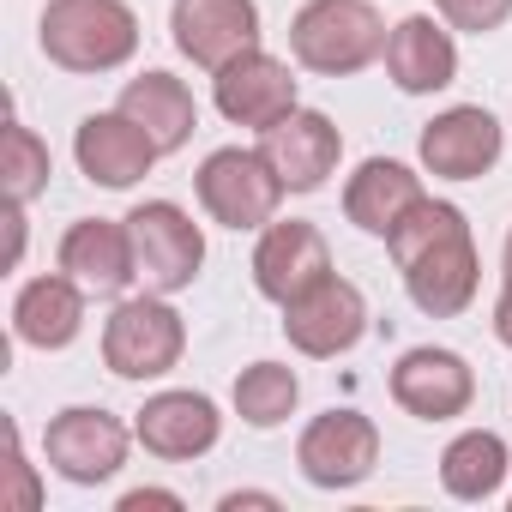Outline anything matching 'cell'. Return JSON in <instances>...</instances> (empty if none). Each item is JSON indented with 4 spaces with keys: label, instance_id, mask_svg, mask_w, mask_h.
Wrapping results in <instances>:
<instances>
[{
    "label": "cell",
    "instance_id": "14",
    "mask_svg": "<svg viewBox=\"0 0 512 512\" xmlns=\"http://www.w3.org/2000/svg\"><path fill=\"white\" fill-rule=\"evenodd\" d=\"M169 31H175V49L193 67L217 73L241 49H260V7H253V0H175Z\"/></svg>",
    "mask_w": 512,
    "mask_h": 512
},
{
    "label": "cell",
    "instance_id": "4",
    "mask_svg": "<svg viewBox=\"0 0 512 512\" xmlns=\"http://www.w3.org/2000/svg\"><path fill=\"white\" fill-rule=\"evenodd\" d=\"M181 356H187V320L157 290L115 302V314L103 320V368L115 380H163L181 368Z\"/></svg>",
    "mask_w": 512,
    "mask_h": 512
},
{
    "label": "cell",
    "instance_id": "10",
    "mask_svg": "<svg viewBox=\"0 0 512 512\" xmlns=\"http://www.w3.org/2000/svg\"><path fill=\"white\" fill-rule=\"evenodd\" d=\"M296 464H302V476L314 488H356V482H368L374 464H380V428H374V416H362V410H326V416H314L302 428V440H296Z\"/></svg>",
    "mask_w": 512,
    "mask_h": 512
},
{
    "label": "cell",
    "instance_id": "23",
    "mask_svg": "<svg viewBox=\"0 0 512 512\" xmlns=\"http://www.w3.org/2000/svg\"><path fill=\"white\" fill-rule=\"evenodd\" d=\"M506 470H512V452H506V440L494 428H464L440 452V488L452 500H470V506L494 500L500 482H506Z\"/></svg>",
    "mask_w": 512,
    "mask_h": 512
},
{
    "label": "cell",
    "instance_id": "11",
    "mask_svg": "<svg viewBox=\"0 0 512 512\" xmlns=\"http://www.w3.org/2000/svg\"><path fill=\"white\" fill-rule=\"evenodd\" d=\"M416 151H422V169L440 175V181H482V175L500 163L506 133H500L494 109H482V103H452V109H440V115L422 127Z\"/></svg>",
    "mask_w": 512,
    "mask_h": 512
},
{
    "label": "cell",
    "instance_id": "8",
    "mask_svg": "<svg viewBox=\"0 0 512 512\" xmlns=\"http://www.w3.org/2000/svg\"><path fill=\"white\" fill-rule=\"evenodd\" d=\"M211 103H217V115L229 127H253V133H266L290 109H302L290 61H278L266 49H241L229 67H217L211 73Z\"/></svg>",
    "mask_w": 512,
    "mask_h": 512
},
{
    "label": "cell",
    "instance_id": "7",
    "mask_svg": "<svg viewBox=\"0 0 512 512\" xmlns=\"http://www.w3.org/2000/svg\"><path fill=\"white\" fill-rule=\"evenodd\" d=\"M139 434L115 416V410H103V404H73V410H61L49 428H43V458H49V470L61 476V482H73V488H97V482H109L121 464H127V446H133Z\"/></svg>",
    "mask_w": 512,
    "mask_h": 512
},
{
    "label": "cell",
    "instance_id": "18",
    "mask_svg": "<svg viewBox=\"0 0 512 512\" xmlns=\"http://www.w3.org/2000/svg\"><path fill=\"white\" fill-rule=\"evenodd\" d=\"M55 266L85 290V296H121L139 266H133V235H127V217H79L67 235H61V253Z\"/></svg>",
    "mask_w": 512,
    "mask_h": 512
},
{
    "label": "cell",
    "instance_id": "25",
    "mask_svg": "<svg viewBox=\"0 0 512 512\" xmlns=\"http://www.w3.org/2000/svg\"><path fill=\"white\" fill-rule=\"evenodd\" d=\"M49 145L13 115L7 121V163H0V175H7V205H31L43 187H49Z\"/></svg>",
    "mask_w": 512,
    "mask_h": 512
},
{
    "label": "cell",
    "instance_id": "9",
    "mask_svg": "<svg viewBox=\"0 0 512 512\" xmlns=\"http://www.w3.org/2000/svg\"><path fill=\"white\" fill-rule=\"evenodd\" d=\"M362 332H368V296L338 272H326L314 290L284 302V338H290V350H302L314 362H332V356L356 350Z\"/></svg>",
    "mask_w": 512,
    "mask_h": 512
},
{
    "label": "cell",
    "instance_id": "31",
    "mask_svg": "<svg viewBox=\"0 0 512 512\" xmlns=\"http://www.w3.org/2000/svg\"><path fill=\"white\" fill-rule=\"evenodd\" d=\"M500 266H506V278H512V235H506V253H500Z\"/></svg>",
    "mask_w": 512,
    "mask_h": 512
},
{
    "label": "cell",
    "instance_id": "1",
    "mask_svg": "<svg viewBox=\"0 0 512 512\" xmlns=\"http://www.w3.org/2000/svg\"><path fill=\"white\" fill-rule=\"evenodd\" d=\"M392 260L404 272V290L410 302L428 314V320H458L470 302H476V284H482V260H476V235H470V217L452 205V199H422L392 235Z\"/></svg>",
    "mask_w": 512,
    "mask_h": 512
},
{
    "label": "cell",
    "instance_id": "15",
    "mask_svg": "<svg viewBox=\"0 0 512 512\" xmlns=\"http://www.w3.org/2000/svg\"><path fill=\"white\" fill-rule=\"evenodd\" d=\"M73 157H79V175H85V181L121 193V187L145 181L151 163H157L163 151H157V139H151L133 115L103 109V115H85V121H79V133H73Z\"/></svg>",
    "mask_w": 512,
    "mask_h": 512
},
{
    "label": "cell",
    "instance_id": "24",
    "mask_svg": "<svg viewBox=\"0 0 512 512\" xmlns=\"http://www.w3.org/2000/svg\"><path fill=\"white\" fill-rule=\"evenodd\" d=\"M296 404H302V380L284 362H253L235 374V416L247 428H278L296 416Z\"/></svg>",
    "mask_w": 512,
    "mask_h": 512
},
{
    "label": "cell",
    "instance_id": "2",
    "mask_svg": "<svg viewBox=\"0 0 512 512\" xmlns=\"http://www.w3.org/2000/svg\"><path fill=\"white\" fill-rule=\"evenodd\" d=\"M37 43L61 73H115L139 55V13L127 0H49Z\"/></svg>",
    "mask_w": 512,
    "mask_h": 512
},
{
    "label": "cell",
    "instance_id": "28",
    "mask_svg": "<svg viewBox=\"0 0 512 512\" xmlns=\"http://www.w3.org/2000/svg\"><path fill=\"white\" fill-rule=\"evenodd\" d=\"M115 506H121V512H145V506H169V512H181L187 500H181L175 488H127Z\"/></svg>",
    "mask_w": 512,
    "mask_h": 512
},
{
    "label": "cell",
    "instance_id": "20",
    "mask_svg": "<svg viewBox=\"0 0 512 512\" xmlns=\"http://www.w3.org/2000/svg\"><path fill=\"white\" fill-rule=\"evenodd\" d=\"M428 193H422V175L410 169V163H398V157H368V163H356V175L344 181V217L362 229V235H392L416 205H422Z\"/></svg>",
    "mask_w": 512,
    "mask_h": 512
},
{
    "label": "cell",
    "instance_id": "26",
    "mask_svg": "<svg viewBox=\"0 0 512 512\" xmlns=\"http://www.w3.org/2000/svg\"><path fill=\"white\" fill-rule=\"evenodd\" d=\"M0 506H19V512H37V506H43V488H37V464L25 458L19 422H7V488H0Z\"/></svg>",
    "mask_w": 512,
    "mask_h": 512
},
{
    "label": "cell",
    "instance_id": "17",
    "mask_svg": "<svg viewBox=\"0 0 512 512\" xmlns=\"http://www.w3.org/2000/svg\"><path fill=\"white\" fill-rule=\"evenodd\" d=\"M133 434L151 458L163 464H193L223 440V416L205 392H157L145 398V410L133 416Z\"/></svg>",
    "mask_w": 512,
    "mask_h": 512
},
{
    "label": "cell",
    "instance_id": "6",
    "mask_svg": "<svg viewBox=\"0 0 512 512\" xmlns=\"http://www.w3.org/2000/svg\"><path fill=\"white\" fill-rule=\"evenodd\" d=\"M127 235H133V266L139 284L157 296H175L199 278L205 266V229L175 205V199H139L127 211Z\"/></svg>",
    "mask_w": 512,
    "mask_h": 512
},
{
    "label": "cell",
    "instance_id": "30",
    "mask_svg": "<svg viewBox=\"0 0 512 512\" xmlns=\"http://www.w3.org/2000/svg\"><path fill=\"white\" fill-rule=\"evenodd\" d=\"M241 506H278V494H260V488H241V494H223V512H241Z\"/></svg>",
    "mask_w": 512,
    "mask_h": 512
},
{
    "label": "cell",
    "instance_id": "27",
    "mask_svg": "<svg viewBox=\"0 0 512 512\" xmlns=\"http://www.w3.org/2000/svg\"><path fill=\"white\" fill-rule=\"evenodd\" d=\"M434 13L464 37H488L512 19V0H434Z\"/></svg>",
    "mask_w": 512,
    "mask_h": 512
},
{
    "label": "cell",
    "instance_id": "13",
    "mask_svg": "<svg viewBox=\"0 0 512 512\" xmlns=\"http://www.w3.org/2000/svg\"><path fill=\"white\" fill-rule=\"evenodd\" d=\"M332 272V247H326V235L314 229V223H302V217H272L266 229H260V247H253V290H260L266 302H296L302 290H314L320 278Z\"/></svg>",
    "mask_w": 512,
    "mask_h": 512
},
{
    "label": "cell",
    "instance_id": "16",
    "mask_svg": "<svg viewBox=\"0 0 512 512\" xmlns=\"http://www.w3.org/2000/svg\"><path fill=\"white\" fill-rule=\"evenodd\" d=\"M260 151L266 163L278 169V181L290 193H314L338 175V157H344V133L332 127V115L320 109H290L278 127L260 133Z\"/></svg>",
    "mask_w": 512,
    "mask_h": 512
},
{
    "label": "cell",
    "instance_id": "29",
    "mask_svg": "<svg viewBox=\"0 0 512 512\" xmlns=\"http://www.w3.org/2000/svg\"><path fill=\"white\" fill-rule=\"evenodd\" d=\"M494 338L512 350V278L500 284V296H494Z\"/></svg>",
    "mask_w": 512,
    "mask_h": 512
},
{
    "label": "cell",
    "instance_id": "3",
    "mask_svg": "<svg viewBox=\"0 0 512 512\" xmlns=\"http://www.w3.org/2000/svg\"><path fill=\"white\" fill-rule=\"evenodd\" d=\"M386 19L374 0H308L290 19V55L320 79H350L386 55Z\"/></svg>",
    "mask_w": 512,
    "mask_h": 512
},
{
    "label": "cell",
    "instance_id": "22",
    "mask_svg": "<svg viewBox=\"0 0 512 512\" xmlns=\"http://www.w3.org/2000/svg\"><path fill=\"white\" fill-rule=\"evenodd\" d=\"M121 115H133L151 139H157V151L169 157V151H181L193 133H199V103H193V91L175 79V73H139V79H127V91H121V103H115Z\"/></svg>",
    "mask_w": 512,
    "mask_h": 512
},
{
    "label": "cell",
    "instance_id": "5",
    "mask_svg": "<svg viewBox=\"0 0 512 512\" xmlns=\"http://www.w3.org/2000/svg\"><path fill=\"white\" fill-rule=\"evenodd\" d=\"M193 187H199V205H205V217L211 223H223V229H266L272 217H278V205H284V181H278V169L266 163V151L260 145H223V151H211L205 163H199V175H193Z\"/></svg>",
    "mask_w": 512,
    "mask_h": 512
},
{
    "label": "cell",
    "instance_id": "21",
    "mask_svg": "<svg viewBox=\"0 0 512 512\" xmlns=\"http://www.w3.org/2000/svg\"><path fill=\"white\" fill-rule=\"evenodd\" d=\"M85 290L67 272H43L13 296V338L31 350H67L85 332Z\"/></svg>",
    "mask_w": 512,
    "mask_h": 512
},
{
    "label": "cell",
    "instance_id": "19",
    "mask_svg": "<svg viewBox=\"0 0 512 512\" xmlns=\"http://www.w3.org/2000/svg\"><path fill=\"white\" fill-rule=\"evenodd\" d=\"M386 73L404 97H434L458 79V43H452V25L446 19H428V13H410L392 25L386 37Z\"/></svg>",
    "mask_w": 512,
    "mask_h": 512
},
{
    "label": "cell",
    "instance_id": "12",
    "mask_svg": "<svg viewBox=\"0 0 512 512\" xmlns=\"http://www.w3.org/2000/svg\"><path fill=\"white\" fill-rule=\"evenodd\" d=\"M392 404L416 422H452L476 404V374L458 350H440V344H416L398 356L392 368Z\"/></svg>",
    "mask_w": 512,
    "mask_h": 512
}]
</instances>
